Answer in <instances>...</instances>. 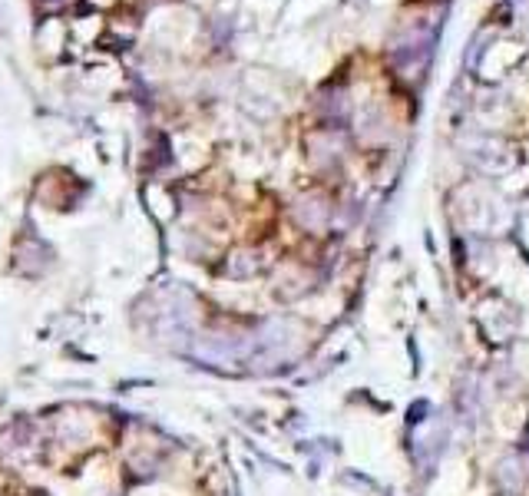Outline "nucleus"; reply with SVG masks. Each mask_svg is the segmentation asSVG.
I'll list each match as a JSON object with an SVG mask.
<instances>
[{
	"label": "nucleus",
	"mask_w": 529,
	"mask_h": 496,
	"mask_svg": "<svg viewBox=\"0 0 529 496\" xmlns=\"http://www.w3.org/2000/svg\"><path fill=\"white\" fill-rule=\"evenodd\" d=\"M496 477H500V483L510 490V493H520V490L526 487V467H523L520 457H503Z\"/></svg>",
	"instance_id": "f257e3e1"
},
{
	"label": "nucleus",
	"mask_w": 529,
	"mask_h": 496,
	"mask_svg": "<svg viewBox=\"0 0 529 496\" xmlns=\"http://www.w3.org/2000/svg\"><path fill=\"white\" fill-rule=\"evenodd\" d=\"M341 487H357V490H367V493H377L381 490V483L371 477H364V473H357V470H347V473H341L338 477Z\"/></svg>",
	"instance_id": "f03ea898"
},
{
	"label": "nucleus",
	"mask_w": 529,
	"mask_h": 496,
	"mask_svg": "<svg viewBox=\"0 0 529 496\" xmlns=\"http://www.w3.org/2000/svg\"><path fill=\"white\" fill-rule=\"evenodd\" d=\"M430 410H433V407H430L427 397H417V400L407 407V427H420V423H427V413Z\"/></svg>",
	"instance_id": "7ed1b4c3"
},
{
	"label": "nucleus",
	"mask_w": 529,
	"mask_h": 496,
	"mask_svg": "<svg viewBox=\"0 0 529 496\" xmlns=\"http://www.w3.org/2000/svg\"><path fill=\"white\" fill-rule=\"evenodd\" d=\"M520 453H529V423H526V430H523V437H520Z\"/></svg>",
	"instance_id": "20e7f679"
}]
</instances>
